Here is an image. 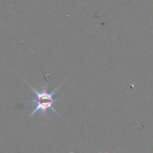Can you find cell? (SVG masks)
Wrapping results in <instances>:
<instances>
[{
  "mask_svg": "<svg viewBox=\"0 0 153 153\" xmlns=\"http://www.w3.org/2000/svg\"><path fill=\"white\" fill-rule=\"evenodd\" d=\"M25 82L29 85V87L30 88V90L34 92V94L36 96L35 99L32 100H30V103H34L35 107H34L33 110L30 112V114L29 115L28 117H30L34 116L35 114L39 113L41 116L48 118V110H52L54 113H56V115H58L59 117H61V115L54 108L55 103L60 101V100L55 99L54 98V95L58 91V89L61 87V84L58 85L56 88H55L52 91H48V85L47 84H43L40 87V90L38 91L37 89H35L34 87H32L30 83H28L26 81H25Z\"/></svg>",
  "mask_w": 153,
  "mask_h": 153,
  "instance_id": "obj_1",
  "label": "cell"
}]
</instances>
